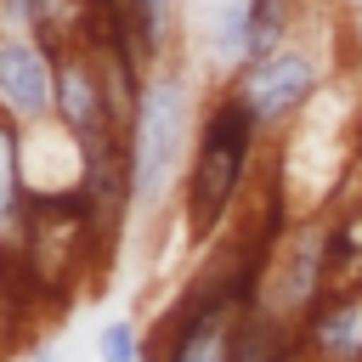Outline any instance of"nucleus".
<instances>
[{
    "label": "nucleus",
    "instance_id": "nucleus-8",
    "mask_svg": "<svg viewBox=\"0 0 362 362\" xmlns=\"http://www.w3.org/2000/svg\"><path fill=\"white\" fill-rule=\"evenodd\" d=\"M34 221V187H28V164H23V124L0 113V266L17 283V255Z\"/></svg>",
    "mask_w": 362,
    "mask_h": 362
},
{
    "label": "nucleus",
    "instance_id": "nucleus-9",
    "mask_svg": "<svg viewBox=\"0 0 362 362\" xmlns=\"http://www.w3.org/2000/svg\"><path fill=\"white\" fill-rule=\"evenodd\" d=\"M362 283V198H345L339 215H328V288Z\"/></svg>",
    "mask_w": 362,
    "mask_h": 362
},
{
    "label": "nucleus",
    "instance_id": "nucleus-11",
    "mask_svg": "<svg viewBox=\"0 0 362 362\" xmlns=\"http://www.w3.org/2000/svg\"><path fill=\"white\" fill-rule=\"evenodd\" d=\"M96 356H102V362H141V334H136V322H124V317L102 322Z\"/></svg>",
    "mask_w": 362,
    "mask_h": 362
},
{
    "label": "nucleus",
    "instance_id": "nucleus-12",
    "mask_svg": "<svg viewBox=\"0 0 362 362\" xmlns=\"http://www.w3.org/2000/svg\"><path fill=\"white\" fill-rule=\"evenodd\" d=\"M277 362H317V356H311V351H305V345H300V339H294V345H288V351H283V356H277Z\"/></svg>",
    "mask_w": 362,
    "mask_h": 362
},
{
    "label": "nucleus",
    "instance_id": "nucleus-4",
    "mask_svg": "<svg viewBox=\"0 0 362 362\" xmlns=\"http://www.w3.org/2000/svg\"><path fill=\"white\" fill-rule=\"evenodd\" d=\"M0 113L23 130L57 119V51L28 28H0Z\"/></svg>",
    "mask_w": 362,
    "mask_h": 362
},
{
    "label": "nucleus",
    "instance_id": "nucleus-7",
    "mask_svg": "<svg viewBox=\"0 0 362 362\" xmlns=\"http://www.w3.org/2000/svg\"><path fill=\"white\" fill-rule=\"evenodd\" d=\"M294 339L317 362H362V283L322 288V300L300 317Z\"/></svg>",
    "mask_w": 362,
    "mask_h": 362
},
{
    "label": "nucleus",
    "instance_id": "nucleus-13",
    "mask_svg": "<svg viewBox=\"0 0 362 362\" xmlns=\"http://www.w3.org/2000/svg\"><path fill=\"white\" fill-rule=\"evenodd\" d=\"M34 362H62V351H40V356H34Z\"/></svg>",
    "mask_w": 362,
    "mask_h": 362
},
{
    "label": "nucleus",
    "instance_id": "nucleus-2",
    "mask_svg": "<svg viewBox=\"0 0 362 362\" xmlns=\"http://www.w3.org/2000/svg\"><path fill=\"white\" fill-rule=\"evenodd\" d=\"M260 136H266V130L255 124V113H249L238 96H226V90L209 96L204 124H198V147H192V164H187L181 198H175L187 232L209 238V232L232 215L238 192L249 187V170H255V147H260Z\"/></svg>",
    "mask_w": 362,
    "mask_h": 362
},
{
    "label": "nucleus",
    "instance_id": "nucleus-1",
    "mask_svg": "<svg viewBox=\"0 0 362 362\" xmlns=\"http://www.w3.org/2000/svg\"><path fill=\"white\" fill-rule=\"evenodd\" d=\"M204 74L192 62V51H175L164 62L147 68L141 96H136V119L124 130V153H130V215L136 221H158L170 209V198H181L192 147H198V124H204Z\"/></svg>",
    "mask_w": 362,
    "mask_h": 362
},
{
    "label": "nucleus",
    "instance_id": "nucleus-10",
    "mask_svg": "<svg viewBox=\"0 0 362 362\" xmlns=\"http://www.w3.org/2000/svg\"><path fill=\"white\" fill-rule=\"evenodd\" d=\"M28 34H40L51 51L62 45H85L90 34V0H34V23Z\"/></svg>",
    "mask_w": 362,
    "mask_h": 362
},
{
    "label": "nucleus",
    "instance_id": "nucleus-6",
    "mask_svg": "<svg viewBox=\"0 0 362 362\" xmlns=\"http://www.w3.org/2000/svg\"><path fill=\"white\" fill-rule=\"evenodd\" d=\"M57 124L74 141H90V136L119 130L113 124L107 85H102V62H96L90 45H62L57 51Z\"/></svg>",
    "mask_w": 362,
    "mask_h": 362
},
{
    "label": "nucleus",
    "instance_id": "nucleus-3",
    "mask_svg": "<svg viewBox=\"0 0 362 362\" xmlns=\"http://www.w3.org/2000/svg\"><path fill=\"white\" fill-rule=\"evenodd\" d=\"M328 68H334V62H328V45L311 34V17H305V28H300L283 51L243 62L221 90L238 96V102L255 113L260 130H288V124L328 90Z\"/></svg>",
    "mask_w": 362,
    "mask_h": 362
},
{
    "label": "nucleus",
    "instance_id": "nucleus-5",
    "mask_svg": "<svg viewBox=\"0 0 362 362\" xmlns=\"http://www.w3.org/2000/svg\"><path fill=\"white\" fill-rule=\"evenodd\" d=\"M238 328H243V294L215 288L175 317L158 362H238Z\"/></svg>",
    "mask_w": 362,
    "mask_h": 362
}]
</instances>
